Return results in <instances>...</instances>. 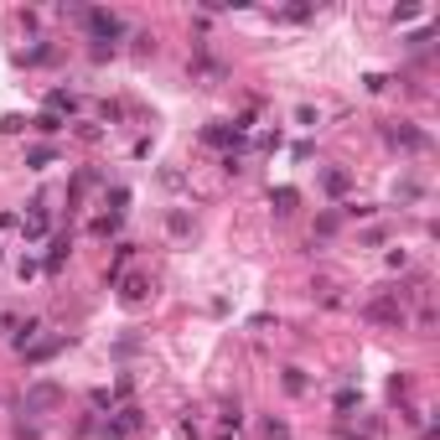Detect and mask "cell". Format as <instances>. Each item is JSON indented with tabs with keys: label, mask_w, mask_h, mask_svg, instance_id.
Instances as JSON below:
<instances>
[{
	"label": "cell",
	"mask_w": 440,
	"mask_h": 440,
	"mask_svg": "<svg viewBox=\"0 0 440 440\" xmlns=\"http://www.w3.org/2000/svg\"><path fill=\"white\" fill-rule=\"evenodd\" d=\"M78 16H83V26L99 36V47H104V42L114 47V36H125V21H119L114 11H78Z\"/></svg>",
	"instance_id": "1"
},
{
	"label": "cell",
	"mask_w": 440,
	"mask_h": 440,
	"mask_svg": "<svg viewBox=\"0 0 440 440\" xmlns=\"http://www.w3.org/2000/svg\"><path fill=\"white\" fill-rule=\"evenodd\" d=\"M265 435H269V440H290V430L280 425V419H269V425H265Z\"/></svg>",
	"instance_id": "10"
},
{
	"label": "cell",
	"mask_w": 440,
	"mask_h": 440,
	"mask_svg": "<svg viewBox=\"0 0 440 440\" xmlns=\"http://www.w3.org/2000/svg\"><path fill=\"white\" fill-rule=\"evenodd\" d=\"M52 404H62V389H58V383H36L32 394H26V409H52Z\"/></svg>",
	"instance_id": "2"
},
{
	"label": "cell",
	"mask_w": 440,
	"mask_h": 440,
	"mask_svg": "<svg viewBox=\"0 0 440 440\" xmlns=\"http://www.w3.org/2000/svg\"><path fill=\"white\" fill-rule=\"evenodd\" d=\"M389 140L404 145V151H425V135H415V130H389Z\"/></svg>",
	"instance_id": "5"
},
{
	"label": "cell",
	"mask_w": 440,
	"mask_h": 440,
	"mask_svg": "<svg viewBox=\"0 0 440 440\" xmlns=\"http://www.w3.org/2000/svg\"><path fill=\"white\" fill-rule=\"evenodd\" d=\"M285 394H306V373L301 368H285Z\"/></svg>",
	"instance_id": "7"
},
{
	"label": "cell",
	"mask_w": 440,
	"mask_h": 440,
	"mask_svg": "<svg viewBox=\"0 0 440 440\" xmlns=\"http://www.w3.org/2000/svg\"><path fill=\"white\" fill-rule=\"evenodd\" d=\"M36 130H42V135H58L62 119H58V114H42V119H36Z\"/></svg>",
	"instance_id": "9"
},
{
	"label": "cell",
	"mask_w": 440,
	"mask_h": 440,
	"mask_svg": "<svg viewBox=\"0 0 440 440\" xmlns=\"http://www.w3.org/2000/svg\"><path fill=\"white\" fill-rule=\"evenodd\" d=\"M42 233H47V208L36 202V208H32V218H26V239H42Z\"/></svg>",
	"instance_id": "6"
},
{
	"label": "cell",
	"mask_w": 440,
	"mask_h": 440,
	"mask_svg": "<svg viewBox=\"0 0 440 440\" xmlns=\"http://www.w3.org/2000/svg\"><path fill=\"white\" fill-rule=\"evenodd\" d=\"M368 321H383V326H404V306H394V301H373V306H368Z\"/></svg>",
	"instance_id": "3"
},
{
	"label": "cell",
	"mask_w": 440,
	"mask_h": 440,
	"mask_svg": "<svg viewBox=\"0 0 440 440\" xmlns=\"http://www.w3.org/2000/svg\"><path fill=\"white\" fill-rule=\"evenodd\" d=\"M145 290H151V285H145V280L135 275V280H130V285H125V301H145Z\"/></svg>",
	"instance_id": "8"
},
{
	"label": "cell",
	"mask_w": 440,
	"mask_h": 440,
	"mask_svg": "<svg viewBox=\"0 0 440 440\" xmlns=\"http://www.w3.org/2000/svg\"><path fill=\"white\" fill-rule=\"evenodd\" d=\"M269 202H275V212L285 218V212H295V202H301V192L295 186H280V192H269Z\"/></svg>",
	"instance_id": "4"
}]
</instances>
